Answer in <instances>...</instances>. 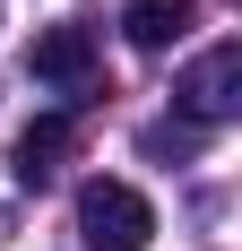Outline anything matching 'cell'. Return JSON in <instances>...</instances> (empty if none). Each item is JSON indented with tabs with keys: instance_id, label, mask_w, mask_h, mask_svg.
Masks as SVG:
<instances>
[{
	"instance_id": "obj_5",
	"label": "cell",
	"mask_w": 242,
	"mask_h": 251,
	"mask_svg": "<svg viewBox=\"0 0 242 251\" xmlns=\"http://www.w3.org/2000/svg\"><path fill=\"white\" fill-rule=\"evenodd\" d=\"M61 156H70V113H44V122L18 130V165H9V174H18L26 191H44V182L61 174Z\"/></svg>"
},
{
	"instance_id": "obj_2",
	"label": "cell",
	"mask_w": 242,
	"mask_h": 251,
	"mask_svg": "<svg viewBox=\"0 0 242 251\" xmlns=\"http://www.w3.org/2000/svg\"><path fill=\"white\" fill-rule=\"evenodd\" d=\"M173 104L191 113V122H225L242 104V44H217V52H199L191 70L173 78Z\"/></svg>"
},
{
	"instance_id": "obj_1",
	"label": "cell",
	"mask_w": 242,
	"mask_h": 251,
	"mask_svg": "<svg viewBox=\"0 0 242 251\" xmlns=\"http://www.w3.org/2000/svg\"><path fill=\"white\" fill-rule=\"evenodd\" d=\"M78 234H87V251H147V234H156V208H147L139 182H78Z\"/></svg>"
},
{
	"instance_id": "obj_3",
	"label": "cell",
	"mask_w": 242,
	"mask_h": 251,
	"mask_svg": "<svg viewBox=\"0 0 242 251\" xmlns=\"http://www.w3.org/2000/svg\"><path fill=\"white\" fill-rule=\"evenodd\" d=\"M26 70L52 78V87H87V78H96V35H87V26H44V35L26 44Z\"/></svg>"
},
{
	"instance_id": "obj_4",
	"label": "cell",
	"mask_w": 242,
	"mask_h": 251,
	"mask_svg": "<svg viewBox=\"0 0 242 251\" xmlns=\"http://www.w3.org/2000/svg\"><path fill=\"white\" fill-rule=\"evenodd\" d=\"M191 18H199V0H130V9H121V35L139 52H173L191 35Z\"/></svg>"
},
{
	"instance_id": "obj_6",
	"label": "cell",
	"mask_w": 242,
	"mask_h": 251,
	"mask_svg": "<svg viewBox=\"0 0 242 251\" xmlns=\"http://www.w3.org/2000/svg\"><path fill=\"white\" fill-rule=\"evenodd\" d=\"M199 148V122H156L147 130V156H191Z\"/></svg>"
}]
</instances>
